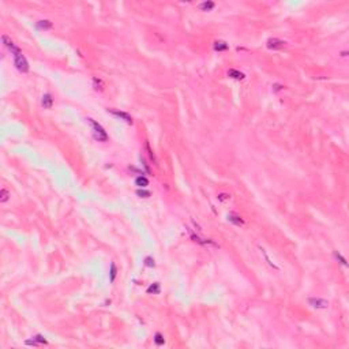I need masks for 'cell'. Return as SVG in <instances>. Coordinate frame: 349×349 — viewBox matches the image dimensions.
<instances>
[{"label":"cell","mask_w":349,"mask_h":349,"mask_svg":"<svg viewBox=\"0 0 349 349\" xmlns=\"http://www.w3.org/2000/svg\"><path fill=\"white\" fill-rule=\"evenodd\" d=\"M10 50H11L12 56H14V64H15V67H17L18 71H19V72H23V74L29 72V63H27L26 58L22 55L21 49L18 48V46L14 45Z\"/></svg>","instance_id":"cell-1"},{"label":"cell","mask_w":349,"mask_h":349,"mask_svg":"<svg viewBox=\"0 0 349 349\" xmlns=\"http://www.w3.org/2000/svg\"><path fill=\"white\" fill-rule=\"evenodd\" d=\"M87 120H89V123H90L91 128H93L94 138H96L98 142H106L108 141V134H106L105 130L102 128V126L98 124L96 120H93V119H87Z\"/></svg>","instance_id":"cell-2"},{"label":"cell","mask_w":349,"mask_h":349,"mask_svg":"<svg viewBox=\"0 0 349 349\" xmlns=\"http://www.w3.org/2000/svg\"><path fill=\"white\" fill-rule=\"evenodd\" d=\"M108 112L112 113L113 116L119 117V119L124 120L126 123H128V124H132V117L128 115L127 112H123V110H117V109H108Z\"/></svg>","instance_id":"cell-3"},{"label":"cell","mask_w":349,"mask_h":349,"mask_svg":"<svg viewBox=\"0 0 349 349\" xmlns=\"http://www.w3.org/2000/svg\"><path fill=\"white\" fill-rule=\"evenodd\" d=\"M266 45H267L269 49H281L285 45V41L278 40V38H270V40H267Z\"/></svg>","instance_id":"cell-4"},{"label":"cell","mask_w":349,"mask_h":349,"mask_svg":"<svg viewBox=\"0 0 349 349\" xmlns=\"http://www.w3.org/2000/svg\"><path fill=\"white\" fill-rule=\"evenodd\" d=\"M308 303L314 308H326L327 307V301L323 299H314V297H311V299H308Z\"/></svg>","instance_id":"cell-5"},{"label":"cell","mask_w":349,"mask_h":349,"mask_svg":"<svg viewBox=\"0 0 349 349\" xmlns=\"http://www.w3.org/2000/svg\"><path fill=\"white\" fill-rule=\"evenodd\" d=\"M41 104H42V106L45 108V109H50L53 105V98L52 96H50L49 93H45L42 96V100H41Z\"/></svg>","instance_id":"cell-6"},{"label":"cell","mask_w":349,"mask_h":349,"mask_svg":"<svg viewBox=\"0 0 349 349\" xmlns=\"http://www.w3.org/2000/svg\"><path fill=\"white\" fill-rule=\"evenodd\" d=\"M214 50H218V52H223V50H228V48H229V45H228V42H225V41H215L214 45H213Z\"/></svg>","instance_id":"cell-7"},{"label":"cell","mask_w":349,"mask_h":349,"mask_svg":"<svg viewBox=\"0 0 349 349\" xmlns=\"http://www.w3.org/2000/svg\"><path fill=\"white\" fill-rule=\"evenodd\" d=\"M228 221H231V223L235 224V225H237V227H240V225L244 224V221L242 220V217H239V215H236L233 213L228 214Z\"/></svg>","instance_id":"cell-8"},{"label":"cell","mask_w":349,"mask_h":349,"mask_svg":"<svg viewBox=\"0 0 349 349\" xmlns=\"http://www.w3.org/2000/svg\"><path fill=\"white\" fill-rule=\"evenodd\" d=\"M52 22L50 21H48V19H44V21H38L37 22V27L38 29H41V30H49V29H52Z\"/></svg>","instance_id":"cell-9"},{"label":"cell","mask_w":349,"mask_h":349,"mask_svg":"<svg viewBox=\"0 0 349 349\" xmlns=\"http://www.w3.org/2000/svg\"><path fill=\"white\" fill-rule=\"evenodd\" d=\"M228 77H231V78H233V79H237V81H242V79H244V77L246 75L243 74V72H240V71H237V70H229L228 71Z\"/></svg>","instance_id":"cell-10"},{"label":"cell","mask_w":349,"mask_h":349,"mask_svg":"<svg viewBox=\"0 0 349 349\" xmlns=\"http://www.w3.org/2000/svg\"><path fill=\"white\" fill-rule=\"evenodd\" d=\"M146 292H147V293H150V295H151V293H153V295H158V293L161 292L160 284H158V282H154V284H151L150 287L146 289Z\"/></svg>","instance_id":"cell-11"},{"label":"cell","mask_w":349,"mask_h":349,"mask_svg":"<svg viewBox=\"0 0 349 349\" xmlns=\"http://www.w3.org/2000/svg\"><path fill=\"white\" fill-rule=\"evenodd\" d=\"M135 184L138 187H141V188H145V187L149 186V180L146 179L145 176H138L135 179Z\"/></svg>","instance_id":"cell-12"},{"label":"cell","mask_w":349,"mask_h":349,"mask_svg":"<svg viewBox=\"0 0 349 349\" xmlns=\"http://www.w3.org/2000/svg\"><path fill=\"white\" fill-rule=\"evenodd\" d=\"M214 7H215V4L213 2H203V3L199 4V8H201L202 11H210V10H213Z\"/></svg>","instance_id":"cell-13"},{"label":"cell","mask_w":349,"mask_h":349,"mask_svg":"<svg viewBox=\"0 0 349 349\" xmlns=\"http://www.w3.org/2000/svg\"><path fill=\"white\" fill-rule=\"evenodd\" d=\"M2 41H3V44H4V45H6V46H7V48H8V49H11V48H12V46H14V45H15V44H14V42H12V40H11V38H10V37H8V36H7V34H3V36H2Z\"/></svg>","instance_id":"cell-14"},{"label":"cell","mask_w":349,"mask_h":349,"mask_svg":"<svg viewBox=\"0 0 349 349\" xmlns=\"http://www.w3.org/2000/svg\"><path fill=\"white\" fill-rule=\"evenodd\" d=\"M8 199H10V192H8L6 188H3L2 194H0V202H2V203H6Z\"/></svg>","instance_id":"cell-15"},{"label":"cell","mask_w":349,"mask_h":349,"mask_svg":"<svg viewBox=\"0 0 349 349\" xmlns=\"http://www.w3.org/2000/svg\"><path fill=\"white\" fill-rule=\"evenodd\" d=\"M116 274H117V269H116V265L115 263H110V277H109V281L110 282H113L115 281V278H116Z\"/></svg>","instance_id":"cell-16"},{"label":"cell","mask_w":349,"mask_h":349,"mask_svg":"<svg viewBox=\"0 0 349 349\" xmlns=\"http://www.w3.org/2000/svg\"><path fill=\"white\" fill-rule=\"evenodd\" d=\"M93 86H94V89H96V90H102V89H104V83H102V81H101V79L93 78Z\"/></svg>","instance_id":"cell-17"},{"label":"cell","mask_w":349,"mask_h":349,"mask_svg":"<svg viewBox=\"0 0 349 349\" xmlns=\"http://www.w3.org/2000/svg\"><path fill=\"white\" fill-rule=\"evenodd\" d=\"M154 342H155V345H164V342H165V339H164V337H162V334L161 333H155V335H154Z\"/></svg>","instance_id":"cell-18"},{"label":"cell","mask_w":349,"mask_h":349,"mask_svg":"<svg viewBox=\"0 0 349 349\" xmlns=\"http://www.w3.org/2000/svg\"><path fill=\"white\" fill-rule=\"evenodd\" d=\"M33 338L36 339V341L38 342L40 345H46V344H48V342H46V339H45V337H42V335H41V334H37V335H34Z\"/></svg>","instance_id":"cell-19"},{"label":"cell","mask_w":349,"mask_h":349,"mask_svg":"<svg viewBox=\"0 0 349 349\" xmlns=\"http://www.w3.org/2000/svg\"><path fill=\"white\" fill-rule=\"evenodd\" d=\"M136 195L141 196V198H149V196H150V192L145 191V190H138V191H136Z\"/></svg>","instance_id":"cell-20"},{"label":"cell","mask_w":349,"mask_h":349,"mask_svg":"<svg viewBox=\"0 0 349 349\" xmlns=\"http://www.w3.org/2000/svg\"><path fill=\"white\" fill-rule=\"evenodd\" d=\"M145 265L149 266V267H154L155 263H154V259L151 258V256H147V258L145 259Z\"/></svg>","instance_id":"cell-21"},{"label":"cell","mask_w":349,"mask_h":349,"mask_svg":"<svg viewBox=\"0 0 349 349\" xmlns=\"http://www.w3.org/2000/svg\"><path fill=\"white\" fill-rule=\"evenodd\" d=\"M261 251H262V254H263V255H265V258H266V261H267V263H269V265H270V266H273V267H274V269H278L277 266H275L274 263H273V262L270 261V258H269V256H267V254L265 252V250H263V248H261Z\"/></svg>","instance_id":"cell-22"},{"label":"cell","mask_w":349,"mask_h":349,"mask_svg":"<svg viewBox=\"0 0 349 349\" xmlns=\"http://www.w3.org/2000/svg\"><path fill=\"white\" fill-rule=\"evenodd\" d=\"M25 344H26V345H33V347H38V345H40L38 342H37L34 338H33V339H27V341L25 342Z\"/></svg>","instance_id":"cell-23"},{"label":"cell","mask_w":349,"mask_h":349,"mask_svg":"<svg viewBox=\"0 0 349 349\" xmlns=\"http://www.w3.org/2000/svg\"><path fill=\"white\" fill-rule=\"evenodd\" d=\"M335 258H337V259H339V261H341V263H342V265H345V266H347V261H345V259L342 258V256L339 255V254H337V252H335Z\"/></svg>","instance_id":"cell-24"},{"label":"cell","mask_w":349,"mask_h":349,"mask_svg":"<svg viewBox=\"0 0 349 349\" xmlns=\"http://www.w3.org/2000/svg\"><path fill=\"white\" fill-rule=\"evenodd\" d=\"M146 149H147V151H149V155H150V158H151V160H154V154H153V151L150 150V146H149V143H146Z\"/></svg>","instance_id":"cell-25"},{"label":"cell","mask_w":349,"mask_h":349,"mask_svg":"<svg viewBox=\"0 0 349 349\" xmlns=\"http://www.w3.org/2000/svg\"><path fill=\"white\" fill-rule=\"evenodd\" d=\"M218 199H221V201H227V199H229V195H227V194H220V195H218Z\"/></svg>","instance_id":"cell-26"},{"label":"cell","mask_w":349,"mask_h":349,"mask_svg":"<svg viewBox=\"0 0 349 349\" xmlns=\"http://www.w3.org/2000/svg\"><path fill=\"white\" fill-rule=\"evenodd\" d=\"M274 91H278V90H281V89H284V86H281V85H274Z\"/></svg>","instance_id":"cell-27"}]
</instances>
